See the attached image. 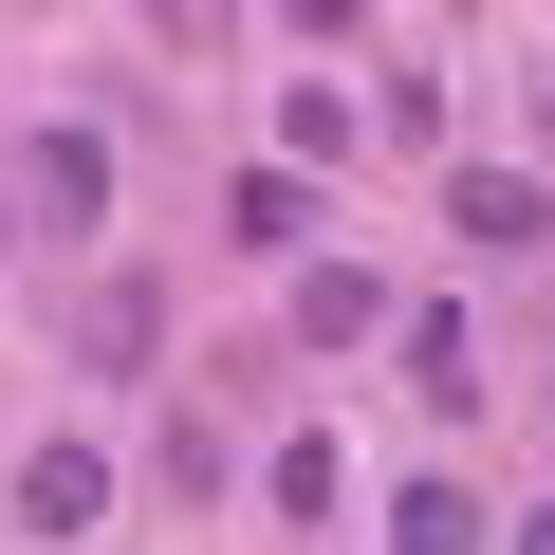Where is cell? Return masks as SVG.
Segmentation results:
<instances>
[{"mask_svg": "<svg viewBox=\"0 0 555 555\" xmlns=\"http://www.w3.org/2000/svg\"><path fill=\"white\" fill-rule=\"evenodd\" d=\"M0 204H20V241H93L112 222V130H20Z\"/></svg>", "mask_w": 555, "mask_h": 555, "instance_id": "6da1fadb", "label": "cell"}, {"mask_svg": "<svg viewBox=\"0 0 555 555\" xmlns=\"http://www.w3.org/2000/svg\"><path fill=\"white\" fill-rule=\"evenodd\" d=\"M444 222H463L481 259H518V241L555 222V185H537V167H444Z\"/></svg>", "mask_w": 555, "mask_h": 555, "instance_id": "7a4b0ae2", "label": "cell"}, {"mask_svg": "<svg viewBox=\"0 0 555 555\" xmlns=\"http://www.w3.org/2000/svg\"><path fill=\"white\" fill-rule=\"evenodd\" d=\"M112 518V463L93 444H20V537H93Z\"/></svg>", "mask_w": 555, "mask_h": 555, "instance_id": "3957f363", "label": "cell"}, {"mask_svg": "<svg viewBox=\"0 0 555 555\" xmlns=\"http://www.w3.org/2000/svg\"><path fill=\"white\" fill-rule=\"evenodd\" d=\"M352 334H389V278L371 259H315L297 278V352H352Z\"/></svg>", "mask_w": 555, "mask_h": 555, "instance_id": "277c9868", "label": "cell"}, {"mask_svg": "<svg viewBox=\"0 0 555 555\" xmlns=\"http://www.w3.org/2000/svg\"><path fill=\"white\" fill-rule=\"evenodd\" d=\"M149 334H167V278H93V297H75V352L93 371H149Z\"/></svg>", "mask_w": 555, "mask_h": 555, "instance_id": "5b68a950", "label": "cell"}, {"mask_svg": "<svg viewBox=\"0 0 555 555\" xmlns=\"http://www.w3.org/2000/svg\"><path fill=\"white\" fill-rule=\"evenodd\" d=\"M408 389H426V408H481V334H463V315H408Z\"/></svg>", "mask_w": 555, "mask_h": 555, "instance_id": "8992f818", "label": "cell"}, {"mask_svg": "<svg viewBox=\"0 0 555 555\" xmlns=\"http://www.w3.org/2000/svg\"><path fill=\"white\" fill-rule=\"evenodd\" d=\"M334 500H352V463H334V426H297V444H278V518H297V537H315Z\"/></svg>", "mask_w": 555, "mask_h": 555, "instance_id": "52a82bcc", "label": "cell"}, {"mask_svg": "<svg viewBox=\"0 0 555 555\" xmlns=\"http://www.w3.org/2000/svg\"><path fill=\"white\" fill-rule=\"evenodd\" d=\"M222 222H241V241H297V222H315V185H297V167H241V185H222Z\"/></svg>", "mask_w": 555, "mask_h": 555, "instance_id": "ba28073f", "label": "cell"}, {"mask_svg": "<svg viewBox=\"0 0 555 555\" xmlns=\"http://www.w3.org/2000/svg\"><path fill=\"white\" fill-rule=\"evenodd\" d=\"M278 149H297V167H334V149H352V93H315V75H297V93H278Z\"/></svg>", "mask_w": 555, "mask_h": 555, "instance_id": "9c48e42d", "label": "cell"}, {"mask_svg": "<svg viewBox=\"0 0 555 555\" xmlns=\"http://www.w3.org/2000/svg\"><path fill=\"white\" fill-rule=\"evenodd\" d=\"M389 537H408V555H444V537H481V500H463V481H408V500H389Z\"/></svg>", "mask_w": 555, "mask_h": 555, "instance_id": "30bf717a", "label": "cell"}, {"mask_svg": "<svg viewBox=\"0 0 555 555\" xmlns=\"http://www.w3.org/2000/svg\"><path fill=\"white\" fill-rule=\"evenodd\" d=\"M241 20V0H149V38H222Z\"/></svg>", "mask_w": 555, "mask_h": 555, "instance_id": "8fae6325", "label": "cell"}, {"mask_svg": "<svg viewBox=\"0 0 555 555\" xmlns=\"http://www.w3.org/2000/svg\"><path fill=\"white\" fill-rule=\"evenodd\" d=\"M278 20H297V38H352V20H371V0H278Z\"/></svg>", "mask_w": 555, "mask_h": 555, "instance_id": "7c38bea8", "label": "cell"}, {"mask_svg": "<svg viewBox=\"0 0 555 555\" xmlns=\"http://www.w3.org/2000/svg\"><path fill=\"white\" fill-rule=\"evenodd\" d=\"M537 112H555V93H537Z\"/></svg>", "mask_w": 555, "mask_h": 555, "instance_id": "4fadbf2b", "label": "cell"}]
</instances>
